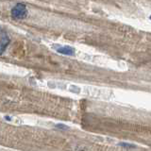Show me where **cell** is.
Returning a JSON list of instances; mask_svg holds the SVG:
<instances>
[{
  "instance_id": "obj_1",
  "label": "cell",
  "mask_w": 151,
  "mask_h": 151,
  "mask_svg": "<svg viewBox=\"0 0 151 151\" xmlns=\"http://www.w3.org/2000/svg\"><path fill=\"white\" fill-rule=\"evenodd\" d=\"M11 13H12V17L14 19H17V20H21V19L26 18L27 15V6L25 4L19 3L12 9Z\"/></svg>"
},
{
  "instance_id": "obj_2",
  "label": "cell",
  "mask_w": 151,
  "mask_h": 151,
  "mask_svg": "<svg viewBox=\"0 0 151 151\" xmlns=\"http://www.w3.org/2000/svg\"><path fill=\"white\" fill-rule=\"evenodd\" d=\"M9 44V38L3 28L0 27V55L3 54Z\"/></svg>"
},
{
  "instance_id": "obj_3",
  "label": "cell",
  "mask_w": 151,
  "mask_h": 151,
  "mask_svg": "<svg viewBox=\"0 0 151 151\" xmlns=\"http://www.w3.org/2000/svg\"><path fill=\"white\" fill-rule=\"evenodd\" d=\"M57 52L63 55H67V56H72L75 54V49L73 47L65 45V46H60L59 48H57Z\"/></svg>"
},
{
  "instance_id": "obj_4",
  "label": "cell",
  "mask_w": 151,
  "mask_h": 151,
  "mask_svg": "<svg viewBox=\"0 0 151 151\" xmlns=\"http://www.w3.org/2000/svg\"><path fill=\"white\" fill-rule=\"evenodd\" d=\"M119 145L122 146V147L124 148H127V149H132V148H135L136 146L131 145V144H129V143H119Z\"/></svg>"
},
{
  "instance_id": "obj_5",
  "label": "cell",
  "mask_w": 151,
  "mask_h": 151,
  "mask_svg": "<svg viewBox=\"0 0 151 151\" xmlns=\"http://www.w3.org/2000/svg\"><path fill=\"white\" fill-rule=\"evenodd\" d=\"M57 127H60V129H67V127L64 126V125H58Z\"/></svg>"
},
{
  "instance_id": "obj_6",
  "label": "cell",
  "mask_w": 151,
  "mask_h": 151,
  "mask_svg": "<svg viewBox=\"0 0 151 151\" xmlns=\"http://www.w3.org/2000/svg\"><path fill=\"white\" fill-rule=\"evenodd\" d=\"M149 18H150V20H151V15H150V17H149Z\"/></svg>"
}]
</instances>
